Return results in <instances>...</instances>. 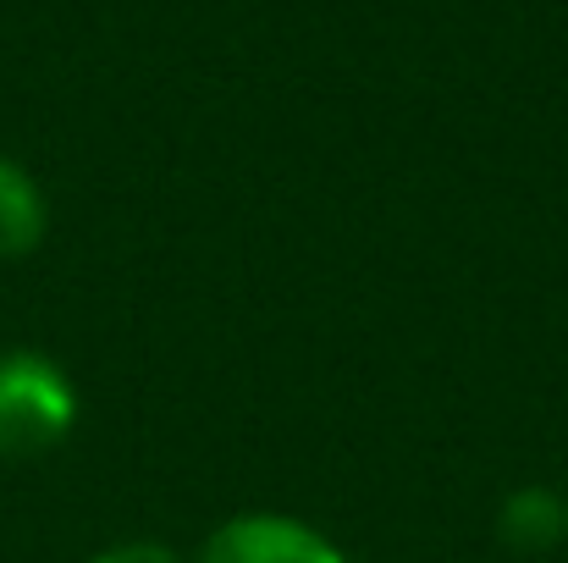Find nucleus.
I'll return each mask as SVG.
<instances>
[{
	"label": "nucleus",
	"instance_id": "f257e3e1",
	"mask_svg": "<svg viewBox=\"0 0 568 563\" xmlns=\"http://www.w3.org/2000/svg\"><path fill=\"white\" fill-rule=\"evenodd\" d=\"M72 425H78L72 375L33 349H6L0 354V453L6 459L50 453L67 442Z\"/></svg>",
	"mask_w": 568,
	"mask_h": 563
},
{
	"label": "nucleus",
	"instance_id": "7ed1b4c3",
	"mask_svg": "<svg viewBox=\"0 0 568 563\" xmlns=\"http://www.w3.org/2000/svg\"><path fill=\"white\" fill-rule=\"evenodd\" d=\"M497 536L508 553H552L568 536V503L552 486H519L497 509Z\"/></svg>",
	"mask_w": 568,
	"mask_h": 563
},
{
	"label": "nucleus",
	"instance_id": "39448f33",
	"mask_svg": "<svg viewBox=\"0 0 568 563\" xmlns=\"http://www.w3.org/2000/svg\"><path fill=\"white\" fill-rule=\"evenodd\" d=\"M94 563H183L172 547H161V542H122V547H105Z\"/></svg>",
	"mask_w": 568,
	"mask_h": 563
},
{
	"label": "nucleus",
	"instance_id": "f03ea898",
	"mask_svg": "<svg viewBox=\"0 0 568 563\" xmlns=\"http://www.w3.org/2000/svg\"><path fill=\"white\" fill-rule=\"evenodd\" d=\"M199 563H348L337 542H326L315 525L293 514H237L226 520Z\"/></svg>",
	"mask_w": 568,
	"mask_h": 563
},
{
	"label": "nucleus",
	"instance_id": "20e7f679",
	"mask_svg": "<svg viewBox=\"0 0 568 563\" xmlns=\"http://www.w3.org/2000/svg\"><path fill=\"white\" fill-rule=\"evenodd\" d=\"M44 227H50V210H44V193L39 183L0 155V260H22L44 243Z\"/></svg>",
	"mask_w": 568,
	"mask_h": 563
}]
</instances>
